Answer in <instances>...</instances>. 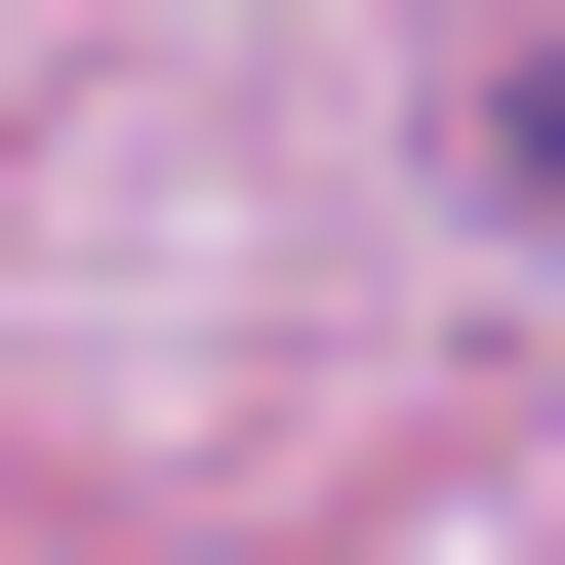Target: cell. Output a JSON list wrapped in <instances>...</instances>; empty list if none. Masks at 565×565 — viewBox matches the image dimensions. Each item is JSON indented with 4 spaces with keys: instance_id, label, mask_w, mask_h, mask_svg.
I'll use <instances>...</instances> for the list:
<instances>
[{
    "instance_id": "1",
    "label": "cell",
    "mask_w": 565,
    "mask_h": 565,
    "mask_svg": "<svg viewBox=\"0 0 565 565\" xmlns=\"http://www.w3.org/2000/svg\"><path fill=\"white\" fill-rule=\"evenodd\" d=\"M484 202H525V243H565V0H525V41H484Z\"/></svg>"
}]
</instances>
